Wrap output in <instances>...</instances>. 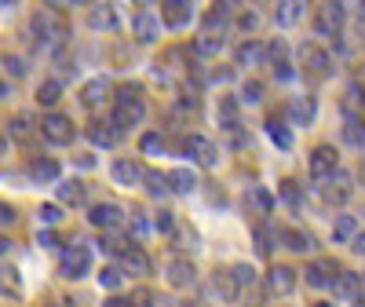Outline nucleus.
<instances>
[{"label": "nucleus", "instance_id": "1", "mask_svg": "<svg viewBox=\"0 0 365 307\" xmlns=\"http://www.w3.org/2000/svg\"><path fill=\"white\" fill-rule=\"evenodd\" d=\"M143 117H146L143 88H139V84H120V88H117V99H113L110 121H113L117 129H135V125H143Z\"/></svg>", "mask_w": 365, "mask_h": 307}, {"label": "nucleus", "instance_id": "2", "mask_svg": "<svg viewBox=\"0 0 365 307\" xmlns=\"http://www.w3.org/2000/svg\"><path fill=\"white\" fill-rule=\"evenodd\" d=\"M88 271H91V249H88L84 241L66 245L63 256H58V274H63V278H70V282H77V278H84Z\"/></svg>", "mask_w": 365, "mask_h": 307}, {"label": "nucleus", "instance_id": "3", "mask_svg": "<svg viewBox=\"0 0 365 307\" xmlns=\"http://www.w3.org/2000/svg\"><path fill=\"white\" fill-rule=\"evenodd\" d=\"M37 132L44 136V143H51V146H70L73 143V136H77V129H73V121L66 117V114H44V121L37 125Z\"/></svg>", "mask_w": 365, "mask_h": 307}, {"label": "nucleus", "instance_id": "4", "mask_svg": "<svg viewBox=\"0 0 365 307\" xmlns=\"http://www.w3.org/2000/svg\"><path fill=\"white\" fill-rule=\"evenodd\" d=\"M263 63H270L274 77H278L282 84H289V81L296 77V66H292V55H289V44H285V41H278V37H274V41L267 44V59H263Z\"/></svg>", "mask_w": 365, "mask_h": 307}, {"label": "nucleus", "instance_id": "5", "mask_svg": "<svg viewBox=\"0 0 365 307\" xmlns=\"http://www.w3.org/2000/svg\"><path fill=\"white\" fill-rule=\"evenodd\" d=\"M182 150H187V158L194 165H201V168H216L220 165V150H216V143H212L208 136H190L187 143H182Z\"/></svg>", "mask_w": 365, "mask_h": 307}, {"label": "nucleus", "instance_id": "6", "mask_svg": "<svg viewBox=\"0 0 365 307\" xmlns=\"http://www.w3.org/2000/svg\"><path fill=\"white\" fill-rule=\"evenodd\" d=\"M299 63H303V70H307L311 77H318V81H325L332 74V59H329V51L322 44H303L299 48Z\"/></svg>", "mask_w": 365, "mask_h": 307}, {"label": "nucleus", "instance_id": "7", "mask_svg": "<svg viewBox=\"0 0 365 307\" xmlns=\"http://www.w3.org/2000/svg\"><path fill=\"white\" fill-rule=\"evenodd\" d=\"M307 168H311V179L314 183H325L332 172L340 168V158H336V146H314V154H311V161H307Z\"/></svg>", "mask_w": 365, "mask_h": 307}, {"label": "nucleus", "instance_id": "8", "mask_svg": "<svg viewBox=\"0 0 365 307\" xmlns=\"http://www.w3.org/2000/svg\"><path fill=\"white\" fill-rule=\"evenodd\" d=\"M344 19H347L344 0H325L322 11H318V34H325V37H336L340 29H344Z\"/></svg>", "mask_w": 365, "mask_h": 307}, {"label": "nucleus", "instance_id": "9", "mask_svg": "<svg viewBox=\"0 0 365 307\" xmlns=\"http://www.w3.org/2000/svg\"><path fill=\"white\" fill-rule=\"evenodd\" d=\"M332 296H336V303H354L358 296H361V289H365V282L358 278L354 271H336V278H332Z\"/></svg>", "mask_w": 365, "mask_h": 307}, {"label": "nucleus", "instance_id": "10", "mask_svg": "<svg viewBox=\"0 0 365 307\" xmlns=\"http://www.w3.org/2000/svg\"><path fill=\"white\" fill-rule=\"evenodd\" d=\"M311 0H278V8H274V26L278 29H292L303 22V15H307Z\"/></svg>", "mask_w": 365, "mask_h": 307}, {"label": "nucleus", "instance_id": "11", "mask_svg": "<svg viewBox=\"0 0 365 307\" xmlns=\"http://www.w3.org/2000/svg\"><path fill=\"white\" fill-rule=\"evenodd\" d=\"M120 220H125V212L113 201H99V205L88 208V223L99 227V231H113V227H120Z\"/></svg>", "mask_w": 365, "mask_h": 307}, {"label": "nucleus", "instance_id": "12", "mask_svg": "<svg viewBox=\"0 0 365 307\" xmlns=\"http://www.w3.org/2000/svg\"><path fill=\"white\" fill-rule=\"evenodd\" d=\"M132 34L139 44H154L161 37V19L154 11H135L132 15Z\"/></svg>", "mask_w": 365, "mask_h": 307}, {"label": "nucleus", "instance_id": "13", "mask_svg": "<svg viewBox=\"0 0 365 307\" xmlns=\"http://www.w3.org/2000/svg\"><path fill=\"white\" fill-rule=\"evenodd\" d=\"M165 274H168V286H172V289H190V286L197 282V267H194V260H187V256L172 260V263L165 267Z\"/></svg>", "mask_w": 365, "mask_h": 307}, {"label": "nucleus", "instance_id": "14", "mask_svg": "<svg viewBox=\"0 0 365 307\" xmlns=\"http://www.w3.org/2000/svg\"><path fill=\"white\" fill-rule=\"evenodd\" d=\"M110 176H113V183H120V187H139L146 172H143V165L132 161V158H117L113 168H110Z\"/></svg>", "mask_w": 365, "mask_h": 307}, {"label": "nucleus", "instance_id": "15", "mask_svg": "<svg viewBox=\"0 0 365 307\" xmlns=\"http://www.w3.org/2000/svg\"><path fill=\"white\" fill-rule=\"evenodd\" d=\"M267 286H270L274 296H289V293L296 289V271H292L289 263L270 267V271H267Z\"/></svg>", "mask_w": 365, "mask_h": 307}, {"label": "nucleus", "instance_id": "16", "mask_svg": "<svg viewBox=\"0 0 365 307\" xmlns=\"http://www.w3.org/2000/svg\"><path fill=\"white\" fill-rule=\"evenodd\" d=\"M194 15V0H165V11H161V22L179 29V26H187Z\"/></svg>", "mask_w": 365, "mask_h": 307}, {"label": "nucleus", "instance_id": "17", "mask_svg": "<svg viewBox=\"0 0 365 307\" xmlns=\"http://www.w3.org/2000/svg\"><path fill=\"white\" fill-rule=\"evenodd\" d=\"M88 26L96 29V34H110V29H117V26H120L117 8H113V4H96V8L88 11Z\"/></svg>", "mask_w": 365, "mask_h": 307}, {"label": "nucleus", "instance_id": "18", "mask_svg": "<svg viewBox=\"0 0 365 307\" xmlns=\"http://www.w3.org/2000/svg\"><path fill=\"white\" fill-rule=\"evenodd\" d=\"M289 117H292V125H299V129L314 125V117H318V99H311V96L292 99V106H289Z\"/></svg>", "mask_w": 365, "mask_h": 307}, {"label": "nucleus", "instance_id": "19", "mask_svg": "<svg viewBox=\"0 0 365 307\" xmlns=\"http://www.w3.org/2000/svg\"><path fill=\"white\" fill-rule=\"evenodd\" d=\"M168 191H172V194H182V198H190V194L197 191L194 168H172V172H168Z\"/></svg>", "mask_w": 365, "mask_h": 307}, {"label": "nucleus", "instance_id": "20", "mask_svg": "<svg viewBox=\"0 0 365 307\" xmlns=\"http://www.w3.org/2000/svg\"><path fill=\"white\" fill-rule=\"evenodd\" d=\"M303 278H307V286H311V289H329V286H332V278H336V267L325 263V260H318V263H311L307 271H303Z\"/></svg>", "mask_w": 365, "mask_h": 307}, {"label": "nucleus", "instance_id": "21", "mask_svg": "<svg viewBox=\"0 0 365 307\" xmlns=\"http://www.w3.org/2000/svg\"><path fill=\"white\" fill-rule=\"evenodd\" d=\"M234 59H237V66H241V70H245V66L252 70V66H259L263 59H267V48H263L259 41H241V44H237V55H234Z\"/></svg>", "mask_w": 365, "mask_h": 307}, {"label": "nucleus", "instance_id": "22", "mask_svg": "<svg viewBox=\"0 0 365 307\" xmlns=\"http://www.w3.org/2000/svg\"><path fill=\"white\" fill-rule=\"evenodd\" d=\"M120 267H125L128 274H135V278H143V274H150V256L139 249V245H132V249L120 253Z\"/></svg>", "mask_w": 365, "mask_h": 307}, {"label": "nucleus", "instance_id": "23", "mask_svg": "<svg viewBox=\"0 0 365 307\" xmlns=\"http://www.w3.org/2000/svg\"><path fill=\"white\" fill-rule=\"evenodd\" d=\"M278 238L285 241V249H292V253H311L314 249V234L299 231V227H285Z\"/></svg>", "mask_w": 365, "mask_h": 307}, {"label": "nucleus", "instance_id": "24", "mask_svg": "<svg viewBox=\"0 0 365 307\" xmlns=\"http://www.w3.org/2000/svg\"><path fill=\"white\" fill-rule=\"evenodd\" d=\"M106 96H110V81H106V77H91V81L81 88V103H84V106H99Z\"/></svg>", "mask_w": 365, "mask_h": 307}, {"label": "nucleus", "instance_id": "25", "mask_svg": "<svg viewBox=\"0 0 365 307\" xmlns=\"http://www.w3.org/2000/svg\"><path fill=\"white\" fill-rule=\"evenodd\" d=\"M84 198H88V187L81 179H66V183H58V201L63 205H84Z\"/></svg>", "mask_w": 365, "mask_h": 307}, {"label": "nucleus", "instance_id": "26", "mask_svg": "<svg viewBox=\"0 0 365 307\" xmlns=\"http://www.w3.org/2000/svg\"><path fill=\"white\" fill-rule=\"evenodd\" d=\"M117 132H120V129L113 125V121H110V125H91V129H88V139L96 143V146H103V150H110V146H117V139H120Z\"/></svg>", "mask_w": 365, "mask_h": 307}, {"label": "nucleus", "instance_id": "27", "mask_svg": "<svg viewBox=\"0 0 365 307\" xmlns=\"http://www.w3.org/2000/svg\"><path fill=\"white\" fill-rule=\"evenodd\" d=\"M354 234H358V220L347 216V212H340L336 223H332V241H336V245H347Z\"/></svg>", "mask_w": 365, "mask_h": 307}, {"label": "nucleus", "instance_id": "28", "mask_svg": "<svg viewBox=\"0 0 365 307\" xmlns=\"http://www.w3.org/2000/svg\"><path fill=\"white\" fill-rule=\"evenodd\" d=\"M329 179H332V183L325 187V201H329V205H344V201L351 198V179L340 176V183H336V172H332Z\"/></svg>", "mask_w": 365, "mask_h": 307}, {"label": "nucleus", "instance_id": "29", "mask_svg": "<svg viewBox=\"0 0 365 307\" xmlns=\"http://www.w3.org/2000/svg\"><path fill=\"white\" fill-rule=\"evenodd\" d=\"M29 176H34L37 183H55L58 179V165L44 161V158H34V161H29Z\"/></svg>", "mask_w": 365, "mask_h": 307}, {"label": "nucleus", "instance_id": "30", "mask_svg": "<svg viewBox=\"0 0 365 307\" xmlns=\"http://www.w3.org/2000/svg\"><path fill=\"white\" fill-rule=\"evenodd\" d=\"M267 136H270V143L274 146H282V150H292V132L282 125V121L278 117H270L267 121Z\"/></svg>", "mask_w": 365, "mask_h": 307}, {"label": "nucleus", "instance_id": "31", "mask_svg": "<svg viewBox=\"0 0 365 307\" xmlns=\"http://www.w3.org/2000/svg\"><path fill=\"white\" fill-rule=\"evenodd\" d=\"M220 129H227L230 136H237V103L234 99H220Z\"/></svg>", "mask_w": 365, "mask_h": 307}, {"label": "nucleus", "instance_id": "32", "mask_svg": "<svg viewBox=\"0 0 365 307\" xmlns=\"http://www.w3.org/2000/svg\"><path fill=\"white\" fill-rule=\"evenodd\" d=\"M361 110H365V88L361 84H351L344 91V114L351 117V114H361Z\"/></svg>", "mask_w": 365, "mask_h": 307}, {"label": "nucleus", "instance_id": "33", "mask_svg": "<svg viewBox=\"0 0 365 307\" xmlns=\"http://www.w3.org/2000/svg\"><path fill=\"white\" fill-rule=\"evenodd\" d=\"M58 96H63V84H58V81H44L41 88H37V103L41 106H58Z\"/></svg>", "mask_w": 365, "mask_h": 307}, {"label": "nucleus", "instance_id": "34", "mask_svg": "<svg viewBox=\"0 0 365 307\" xmlns=\"http://www.w3.org/2000/svg\"><path fill=\"white\" fill-rule=\"evenodd\" d=\"M22 282H19V271L15 267H0V293L4 296H19Z\"/></svg>", "mask_w": 365, "mask_h": 307}, {"label": "nucleus", "instance_id": "35", "mask_svg": "<svg viewBox=\"0 0 365 307\" xmlns=\"http://www.w3.org/2000/svg\"><path fill=\"white\" fill-rule=\"evenodd\" d=\"M194 51L197 55H220L223 51V37H216V34H208V29H205V34L197 37V44H194Z\"/></svg>", "mask_w": 365, "mask_h": 307}, {"label": "nucleus", "instance_id": "36", "mask_svg": "<svg viewBox=\"0 0 365 307\" xmlns=\"http://www.w3.org/2000/svg\"><path fill=\"white\" fill-rule=\"evenodd\" d=\"M344 136H347L351 146H365V121H361L358 114L347 117V132H344Z\"/></svg>", "mask_w": 365, "mask_h": 307}, {"label": "nucleus", "instance_id": "37", "mask_svg": "<svg viewBox=\"0 0 365 307\" xmlns=\"http://www.w3.org/2000/svg\"><path fill=\"white\" fill-rule=\"evenodd\" d=\"M237 11H241V0H212V11L208 15L223 22V19H234Z\"/></svg>", "mask_w": 365, "mask_h": 307}, {"label": "nucleus", "instance_id": "38", "mask_svg": "<svg viewBox=\"0 0 365 307\" xmlns=\"http://www.w3.org/2000/svg\"><path fill=\"white\" fill-rule=\"evenodd\" d=\"M120 282H125V267H103L99 271V286L103 289L113 293V289H120Z\"/></svg>", "mask_w": 365, "mask_h": 307}, {"label": "nucleus", "instance_id": "39", "mask_svg": "<svg viewBox=\"0 0 365 307\" xmlns=\"http://www.w3.org/2000/svg\"><path fill=\"white\" fill-rule=\"evenodd\" d=\"M139 150H143V154H150V158H161V154H165V139H161L158 132H143Z\"/></svg>", "mask_w": 365, "mask_h": 307}, {"label": "nucleus", "instance_id": "40", "mask_svg": "<svg viewBox=\"0 0 365 307\" xmlns=\"http://www.w3.org/2000/svg\"><path fill=\"white\" fill-rule=\"evenodd\" d=\"M143 183H146V191L154 194V198H165L168 194V176H161V172H146Z\"/></svg>", "mask_w": 365, "mask_h": 307}, {"label": "nucleus", "instance_id": "41", "mask_svg": "<svg viewBox=\"0 0 365 307\" xmlns=\"http://www.w3.org/2000/svg\"><path fill=\"white\" fill-rule=\"evenodd\" d=\"M249 201H252V205L263 212V216H267V212L274 208V194H270L267 187H249Z\"/></svg>", "mask_w": 365, "mask_h": 307}, {"label": "nucleus", "instance_id": "42", "mask_svg": "<svg viewBox=\"0 0 365 307\" xmlns=\"http://www.w3.org/2000/svg\"><path fill=\"white\" fill-rule=\"evenodd\" d=\"M241 103H249V106H256V103H263V84L249 77L245 84H241Z\"/></svg>", "mask_w": 365, "mask_h": 307}, {"label": "nucleus", "instance_id": "43", "mask_svg": "<svg viewBox=\"0 0 365 307\" xmlns=\"http://www.w3.org/2000/svg\"><path fill=\"white\" fill-rule=\"evenodd\" d=\"M175 227H179V223H175V212L161 208L158 216H154V231H158V234H175Z\"/></svg>", "mask_w": 365, "mask_h": 307}, {"label": "nucleus", "instance_id": "44", "mask_svg": "<svg viewBox=\"0 0 365 307\" xmlns=\"http://www.w3.org/2000/svg\"><path fill=\"white\" fill-rule=\"evenodd\" d=\"M29 129H34V117H29V114H19V117L11 121V139H26Z\"/></svg>", "mask_w": 365, "mask_h": 307}, {"label": "nucleus", "instance_id": "45", "mask_svg": "<svg viewBox=\"0 0 365 307\" xmlns=\"http://www.w3.org/2000/svg\"><path fill=\"white\" fill-rule=\"evenodd\" d=\"M230 271H234V278H237V286H241V289H245V286H252V282H256V271H252L249 263H234Z\"/></svg>", "mask_w": 365, "mask_h": 307}, {"label": "nucleus", "instance_id": "46", "mask_svg": "<svg viewBox=\"0 0 365 307\" xmlns=\"http://www.w3.org/2000/svg\"><path fill=\"white\" fill-rule=\"evenodd\" d=\"M234 19H237V29H241V34H252V29L259 26V15H252V11H245V8H241Z\"/></svg>", "mask_w": 365, "mask_h": 307}, {"label": "nucleus", "instance_id": "47", "mask_svg": "<svg viewBox=\"0 0 365 307\" xmlns=\"http://www.w3.org/2000/svg\"><path fill=\"white\" fill-rule=\"evenodd\" d=\"M37 216H41V223H44V227H55L58 220H63V208H58V205H41Z\"/></svg>", "mask_w": 365, "mask_h": 307}, {"label": "nucleus", "instance_id": "48", "mask_svg": "<svg viewBox=\"0 0 365 307\" xmlns=\"http://www.w3.org/2000/svg\"><path fill=\"white\" fill-rule=\"evenodd\" d=\"M128 234H132L135 241H143V238H146V220H143V212H132V220H128Z\"/></svg>", "mask_w": 365, "mask_h": 307}, {"label": "nucleus", "instance_id": "49", "mask_svg": "<svg viewBox=\"0 0 365 307\" xmlns=\"http://www.w3.org/2000/svg\"><path fill=\"white\" fill-rule=\"evenodd\" d=\"M278 191H282V198H285V201H289L292 208L299 205V191H296V183H292V179H285V183H282V187H278Z\"/></svg>", "mask_w": 365, "mask_h": 307}, {"label": "nucleus", "instance_id": "50", "mask_svg": "<svg viewBox=\"0 0 365 307\" xmlns=\"http://www.w3.org/2000/svg\"><path fill=\"white\" fill-rule=\"evenodd\" d=\"M175 241H179L175 249H197V231H179Z\"/></svg>", "mask_w": 365, "mask_h": 307}, {"label": "nucleus", "instance_id": "51", "mask_svg": "<svg viewBox=\"0 0 365 307\" xmlns=\"http://www.w3.org/2000/svg\"><path fill=\"white\" fill-rule=\"evenodd\" d=\"M11 223H15V208H11L8 201H0V231L11 227Z\"/></svg>", "mask_w": 365, "mask_h": 307}, {"label": "nucleus", "instance_id": "52", "mask_svg": "<svg viewBox=\"0 0 365 307\" xmlns=\"http://www.w3.org/2000/svg\"><path fill=\"white\" fill-rule=\"evenodd\" d=\"M351 249H354L358 256H365V231H358V234L351 238Z\"/></svg>", "mask_w": 365, "mask_h": 307}, {"label": "nucleus", "instance_id": "53", "mask_svg": "<svg viewBox=\"0 0 365 307\" xmlns=\"http://www.w3.org/2000/svg\"><path fill=\"white\" fill-rule=\"evenodd\" d=\"M37 245H44V249H51V245H55V234H51V231H41Z\"/></svg>", "mask_w": 365, "mask_h": 307}, {"label": "nucleus", "instance_id": "54", "mask_svg": "<svg viewBox=\"0 0 365 307\" xmlns=\"http://www.w3.org/2000/svg\"><path fill=\"white\" fill-rule=\"evenodd\" d=\"M8 74H15V77H22L26 70H22V63H19V59H8Z\"/></svg>", "mask_w": 365, "mask_h": 307}, {"label": "nucleus", "instance_id": "55", "mask_svg": "<svg viewBox=\"0 0 365 307\" xmlns=\"http://www.w3.org/2000/svg\"><path fill=\"white\" fill-rule=\"evenodd\" d=\"M354 11H358V29L365 34V0H358V8H354Z\"/></svg>", "mask_w": 365, "mask_h": 307}, {"label": "nucleus", "instance_id": "56", "mask_svg": "<svg viewBox=\"0 0 365 307\" xmlns=\"http://www.w3.org/2000/svg\"><path fill=\"white\" fill-rule=\"evenodd\" d=\"M8 253H11V241H8L4 234H0V256H8Z\"/></svg>", "mask_w": 365, "mask_h": 307}, {"label": "nucleus", "instance_id": "57", "mask_svg": "<svg viewBox=\"0 0 365 307\" xmlns=\"http://www.w3.org/2000/svg\"><path fill=\"white\" fill-rule=\"evenodd\" d=\"M44 4H51V8H70L73 0H44Z\"/></svg>", "mask_w": 365, "mask_h": 307}, {"label": "nucleus", "instance_id": "58", "mask_svg": "<svg viewBox=\"0 0 365 307\" xmlns=\"http://www.w3.org/2000/svg\"><path fill=\"white\" fill-rule=\"evenodd\" d=\"M0 8H19V0H0Z\"/></svg>", "mask_w": 365, "mask_h": 307}, {"label": "nucleus", "instance_id": "59", "mask_svg": "<svg viewBox=\"0 0 365 307\" xmlns=\"http://www.w3.org/2000/svg\"><path fill=\"white\" fill-rule=\"evenodd\" d=\"M135 4H143V8H150V4H154V0H135Z\"/></svg>", "mask_w": 365, "mask_h": 307}, {"label": "nucleus", "instance_id": "60", "mask_svg": "<svg viewBox=\"0 0 365 307\" xmlns=\"http://www.w3.org/2000/svg\"><path fill=\"white\" fill-rule=\"evenodd\" d=\"M73 4H96V0H73Z\"/></svg>", "mask_w": 365, "mask_h": 307}]
</instances>
